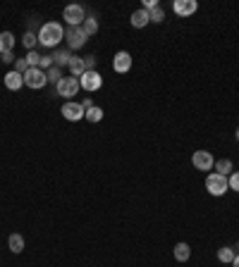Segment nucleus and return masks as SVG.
I'll return each instance as SVG.
<instances>
[{
    "label": "nucleus",
    "mask_w": 239,
    "mask_h": 267,
    "mask_svg": "<svg viewBox=\"0 0 239 267\" xmlns=\"http://www.w3.org/2000/svg\"><path fill=\"white\" fill-rule=\"evenodd\" d=\"M38 43L43 46V48H55L57 43L65 38V29H62V24H57V22H46L41 29H38Z\"/></svg>",
    "instance_id": "nucleus-1"
},
{
    "label": "nucleus",
    "mask_w": 239,
    "mask_h": 267,
    "mask_svg": "<svg viewBox=\"0 0 239 267\" xmlns=\"http://www.w3.org/2000/svg\"><path fill=\"white\" fill-rule=\"evenodd\" d=\"M206 191H208L211 196H225V194L230 191L227 177H222L218 172H211V174L206 177Z\"/></svg>",
    "instance_id": "nucleus-2"
},
{
    "label": "nucleus",
    "mask_w": 239,
    "mask_h": 267,
    "mask_svg": "<svg viewBox=\"0 0 239 267\" xmlns=\"http://www.w3.org/2000/svg\"><path fill=\"white\" fill-rule=\"evenodd\" d=\"M62 19L67 22V26H81L86 19V10L81 5H67L62 10Z\"/></svg>",
    "instance_id": "nucleus-3"
},
{
    "label": "nucleus",
    "mask_w": 239,
    "mask_h": 267,
    "mask_svg": "<svg viewBox=\"0 0 239 267\" xmlns=\"http://www.w3.org/2000/svg\"><path fill=\"white\" fill-rule=\"evenodd\" d=\"M65 38H67V48H70V50L81 48V46L89 41V36H86V31H84L81 26H67V29H65Z\"/></svg>",
    "instance_id": "nucleus-4"
},
{
    "label": "nucleus",
    "mask_w": 239,
    "mask_h": 267,
    "mask_svg": "<svg viewBox=\"0 0 239 267\" xmlns=\"http://www.w3.org/2000/svg\"><path fill=\"white\" fill-rule=\"evenodd\" d=\"M24 84L29 89H43L48 84V76H46V72L41 70V67H29L27 74H24Z\"/></svg>",
    "instance_id": "nucleus-5"
},
{
    "label": "nucleus",
    "mask_w": 239,
    "mask_h": 267,
    "mask_svg": "<svg viewBox=\"0 0 239 267\" xmlns=\"http://www.w3.org/2000/svg\"><path fill=\"white\" fill-rule=\"evenodd\" d=\"M79 79H74V76H62L60 79V84L55 86V96H62V98H72L79 93Z\"/></svg>",
    "instance_id": "nucleus-6"
},
{
    "label": "nucleus",
    "mask_w": 239,
    "mask_h": 267,
    "mask_svg": "<svg viewBox=\"0 0 239 267\" xmlns=\"http://www.w3.org/2000/svg\"><path fill=\"white\" fill-rule=\"evenodd\" d=\"M79 86H81L84 91H89V93H93V91H98L101 86H103V76H101L96 70L84 72L81 79H79Z\"/></svg>",
    "instance_id": "nucleus-7"
},
{
    "label": "nucleus",
    "mask_w": 239,
    "mask_h": 267,
    "mask_svg": "<svg viewBox=\"0 0 239 267\" xmlns=\"http://www.w3.org/2000/svg\"><path fill=\"white\" fill-rule=\"evenodd\" d=\"M191 165H194L196 170H201V172H211L213 165H215V160H213V155H211L208 150H196V153L191 155Z\"/></svg>",
    "instance_id": "nucleus-8"
},
{
    "label": "nucleus",
    "mask_w": 239,
    "mask_h": 267,
    "mask_svg": "<svg viewBox=\"0 0 239 267\" xmlns=\"http://www.w3.org/2000/svg\"><path fill=\"white\" fill-rule=\"evenodd\" d=\"M84 115H86V110L81 107V103H72V100H70V103L62 105V117H65L67 122H79Z\"/></svg>",
    "instance_id": "nucleus-9"
},
{
    "label": "nucleus",
    "mask_w": 239,
    "mask_h": 267,
    "mask_svg": "<svg viewBox=\"0 0 239 267\" xmlns=\"http://www.w3.org/2000/svg\"><path fill=\"white\" fill-rule=\"evenodd\" d=\"M172 10H175V15H180V17H191V15L199 10V2H196V0H175V2H172Z\"/></svg>",
    "instance_id": "nucleus-10"
},
{
    "label": "nucleus",
    "mask_w": 239,
    "mask_h": 267,
    "mask_svg": "<svg viewBox=\"0 0 239 267\" xmlns=\"http://www.w3.org/2000/svg\"><path fill=\"white\" fill-rule=\"evenodd\" d=\"M112 70L117 74H125V72L132 70V55L127 50H120V53L112 57Z\"/></svg>",
    "instance_id": "nucleus-11"
},
{
    "label": "nucleus",
    "mask_w": 239,
    "mask_h": 267,
    "mask_svg": "<svg viewBox=\"0 0 239 267\" xmlns=\"http://www.w3.org/2000/svg\"><path fill=\"white\" fill-rule=\"evenodd\" d=\"M24 86V74H19V72H7L5 74V89H10V91H19Z\"/></svg>",
    "instance_id": "nucleus-12"
},
{
    "label": "nucleus",
    "mask_w": 239,
    "mask_h": 267,
    "mask_svg": "<svg viewBox=\"0 0 239 267\" xmlns=\"http://www.w3.org/2000/svg\"><path fill=\"white\" fill-rule=\"evenodd\" d=\"M129 22H132V26H134V29H144L148 22H151V15H148V10L139 7V10H134V12H132V19H129Z\"/></svg>",
    "instance_id": "nucleus-13"
},
{
    "label": "nucleus",
    "mask_w": 239,
    "mask_h": 267,
    "mask_svg": "<svg viewBox=\"0 0 239 267\" xmlns=\"http://www.w3.org/2000/svg\"><path fill=\"white\" fill-rule=\"evenodd\" d=\"M172 253H175V260H177V263H186V260L191 258V248H189V243H184V241H180Z\"/></svg>",
    "instance_id": "nucleus-14"
},
{
    "label": "nucleus",
    "mask_w": 239,
    "mask_h": 267,
    "mask_svg": "<svg viewBox=\"0 0 239 267\" xmlns=\"http://www.w3.org/2000/svg\"><path fill=\"white\" fill-rule=\"evenodd\" d=\"M51 57H53V65H55V67H65V65H70L72 53H70V48H65V50H55Z\"/></svg>",
    "instance_id": "nucleus-15"
},
{
    "label": "nucleus",
    "mask_w": 239,
    "mask_h": 267,
    "mask_svg": "<svg viewBox=\"0 0 239 267\" xmlns=\"http://www.w3.org/2000/svg\"><path fill=\"white\" fill-rule=\"evenodd\" d=\"M12 48H15V36L10 34V31H2L0 34V55L12 53Z\"/></svg>",
    "instance_id": "nucleus-16"
},
{
    "label": "nucleus",
    "mask_w": 239,
    "mask_h": 267,
    "mask_svg": "<svg viewBox=\"0 0 239 267\" xmlns=\"http://www.w3.org/2000/svg\"><path fill=\"white\" fill-rule=\"evenodd\" d=\"M67 67H70V72H72L74 79H81V74L86 72V67H84V57H72Z\"/></svg>",
    "instance_id": "nucleus-17"
},
{
    "label": "nucleus",
    "mask_w": 239,
    "mask_h": 267,
    "mask_svg": "<svg viewBox=\"0 0 239 267\" xmlns=\"http://www.w3.org/2000/svg\"><path fill=\"white\" fill-rule=\"evenodd\" d=\"M7 246H10L12 253H22V250H24V236H22V234H10Z\"/></svg>",
    "instance_id": "nucleus-18"
},
{
    "label": "nucleus",
    "mask_w": 239,
    "mask_h": 267,
    "mask_svg": "<svg viewBox=\"0 0 239 267\" xmlns=\"http://www.w3.org/2000/svg\"><path fill=\"white\" fill-rule=\"evenodd\" d=\"M213 167H215V172L222 174V177H227V174H232V172H235V165H232L230 160H215Z\"/></svg>",
    "instance_id": "nucleus-19"
},
{
    "label": "nucleus",
    "mask_w": 239,
    "mask_h": 267,
    "mask_svg": "<svg viewBox=\"0 0 239 267\" xmlns=\"http://www.w3.org/2000/svg\"><path fill=\"white\" fill-rule=\"evenodd\" d=\"M81 29L86 31V36H93L96 31H98V19L91 17V15H86V19H84V24H81Z\"/></svg>",
    "instance_id": "nucleus-20"
},
{
    "label": "nucleus",
    "mask_w": 239,
    "mask_h": 267,
    "mask_svg": "<svg viewBox=\"0 0 239 267\" xmlns=\"http://www.w3.org/2000/svg\"><path fill=\"white\" fill-rule=\"evenodd\" d=\"M46 76H48V84H53V86H57V84H60V79H62V70L53 65L51 70L46 72Z\"/></svg>",
    "instance_id": "nucleus-21"
},
{
    "label": "nucleus",
    "mask_w": 239,
    "mask_h": 267,
    "mask_svg": "<svg viewBox=\"0 0 239 267\" xmlns=\"http://www.w3.org/2000/svg\"><path fill=\"white\" fill-rule=\"evenodd\" d=\"M218 260H220V263H232V260H235V248L222 246V248L218 250Z\"/></svg>",
    "instance_id": "nucleus-22"
},
{
    "label": "nucleus",
    "mask_w": 239,
    "mask_h": 267,
    "mask_svg": "<svg viewBox=\"0 0 239 267\" xmlns=\"http://www.w3.org/2000/svg\"><path fill=\"white\" fill-rule=\"evenodd\" d=\"M84 117H86L89 122H93V124H96V122H101V120H103V110H101L98 105H93L91 110H86V115H84Z\"/></svg>",
    "instance_id": "nucleus-23"
},
{
    "label": "nucleus",
    "mask_w": 239,
    "mask_h": 267,
    "mask_svg": "<svg viewBox=\"0 0 239 267\" xmlns=\"http://www.w3.org/2000/svg\"><path fill=\"white\" fill-rule=\"evenodd\" d=\"M22 43H24V48H29V50H34L38 43V36L34 34V31H27L24 34V38H22Z\"/></svg>",
    "instance_id": "nucleus-24"
},
{
    "label": "nucleus",
    "mask_w": 239,
    "mask_h": 267,
    "mask_svg": "<svg viewBox=\"0 0 239 267\" xmlns=\"http://www.w3.org/2000/svg\"><path fill=\"white\" fill-rule=\"evenodd\" d=\"M148 15H151V22H156V24H160V22L165 19V10H163V7L158 5V7H153V10H151Z\"/></svg>",
    "instance_id": "nucleus-25"
},
{
    "label": "nucleus",
    "mask_w": 239,
    "mask_h": 267,
    "mask_svg": "<svg viewBox=\"0 0 239 267\" xmlns=\"http://www.w3.org/2000/svg\"><path fill=\"white\" fill-rule=\"evenodd\" d=\"M24 60H27L29 67H38V65H41V55H38L36 50H29V55H27Z\"/></svg>",
    "instance_id": "nucleus-26"
},
{
    "label": "nucleus",
    "mask_w": 239,
    "mask_h": 267,
    "mask_svg": "<svg viewBox=\"0 0 239 267\" xmlns=\"http://www.w3.org/2000/svg\"><path fill=\"white\" fill-rule=\"evenodd\" d=\"M227 186H230L232 191H239V172H232V174L227 177Z\"/></svg>",
    "instance_id": "nucleus-27"
},
{
    "label": "nucleus",
    "mask_w": 239,
    "mask_h": 267,
    "mask_svg": "<svg viewBox=\"0 0 239 267\" xmlns=\"http://www.w3.org/2000/svg\"><path fill=\"white\" fill-rule=\"evenodd\" d=\"M27 70H29L27 60H24V57H17V60H15V72H19V74H27Z\"/></svg>",
    "instance_id": "nucleus-28"
},
{
    "label": "nucleus",
    "mask_w": 239,
    "mask_h": 267,
    "mask_svg": "<svg viewBox=\"0 0 239 267\" xmlns=\"http://www.w3.org/2000/svg\"><path fill=\"white\" fill-rule=\"evenodd\" d=\"M43 72H48L51 67H53V57L51 55H41V65H38Z\"/></svg>",
    "instance_id": "nucleus-29"
},
{
    "label": "nucleus",
    "mask_w": 239,
    "mask_h": 267,
    "mask_svg": "<svg viewBox=\"0 0 239 267\" xmlns=\"http://www.w3.org/2000/svg\"><path fill=\"white\" fill-rule=\"evenodd\" d=\"M84 67H86V72H91L96 67V55H86L84 57Z\"/></svg>",
    "instance_id": "nucleus-30"
},
{
    "label": "nucleus",
    "mask_w": 239,
    "mask_h": 267,
    "mask_svg": "<svg viewBox=\"0 0 239 267\" xmlns=\"http://www.w3.org/2000/svg\"><path fill=\"white\" fill-rule=\"evenodd\" d=\"M0 60H2L5 65H10V62H15L17 57H15V55H12V53H2V55H0Z\"/></svg>",
    "instance_id": "nucleus-31"
},
{
    "label": "nucleus",
    "mask_w": 239,
    "mask_h": 267,
    "mask_svg": "<svg viewBox=\"0 0 239 267\" xmlns=\"http://www.w3.org/2000/svg\"><path fill=\"white\" fill-rule=\"evenodd\" d=\"M81 107H84V110H91L93 100H91V98H84V100H81Z\"/></svg>",
    "instance_id": "nucleus-32"
},
{
    "label": "nucleus",
    "mask_w": 239,
    "mask_h": 267,
    "mask_svg": "<svg viewBox=\"0 0 239 267\" xmlns=\"http://www.w3.org/2000/svg\"><path fill=\"white\" fill-rule=\"evenodd\" d=\"M232 267H239V255H235V260H232Z\"/></svg>",
    "instance_id": "nucleus-33"
},
{
    "label": "nucleus",
    "mask_w": 239,
    "mask_h": 267,
    "mask_svg": "<svg viewBox=\"0 0 239 267\" xmlns=\"http://www.w3.org/2000/svg\"><path fill=\"white\" fill-rule=\"evenodd\" d=\"M235 139H237V141H239V129H237V134H235Z\"/></svg>",
    "instance_id": "nucleus-34"
}]
</instances>
